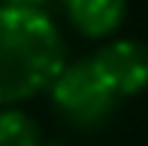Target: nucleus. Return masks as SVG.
Listing matches in <instances>:
<instances>
[{
    "label": "nucleus",
    "instance_id": "nucleus-1",
    "mask_svg": "<svg viewBox=\"0 0 148 146\" xmlns=\"http://www.w3.org/2000/svg\"><path fill=\"white\" fill-rule=\"evenodd\" d=\"M66 43L45 9L0 3V107H18L51 88Z\"/></svg>",
    "mask_w": 148,
    "mask_h": 146
},
{
    "label": "nucleus",
    "instance_id": "nucleus-2",
    "mask_svg": "<svg viewBox=\"0 0 148 146\" xmlns=\"http://www.w3.org/2000/svg\"><path fill=\"white\" fill-rule=\"evenodd\" d=\"M51 107L70 128L76 131H97L112 119L118 101L115 88L109 79L100 73L94 58H79V61H66L64 70L49 88Z\"/></svg>",
    "mask_w": 148,
    "mask_h": 146
},
{
    "label": "nucleus",
    "instance_id": "nucleus-3",
    "mask_svg": "<svg viewBox=\"0 0 148 146\" xmlns=\"http://www.w3.org/2000/svg\"><path fill=\"white\" fill-rule=\"evenodd\" d=\"M94 64L100 67L118 97H136L148 88V46L139 40H109L94 52Z\"/></svg>",
    "mask_w": 148,
    "mask_h": 146
},
{
    "label": "nucleus",
    "instance_id": "nucleus-4",
    "mask_svg": "<svg viewBox=\"0 0 148 146\" xmlns=\"http://www.w3.org/2000/svg\"><path fill=\"white\" fill-rule=\"evenodd\" d=\"M73 31L85 40H106L121 28L127 15V0H60Z\"/></svg>",
    "mask_w": 148,
    "mask_h": 146
},
{
    "label": "nucleus",
    "instance_id": "nucleus-5",
    "mask_svg": "<svg viewBox=\"0 0 148 146\" xmlns=\"http://www.w3.org/2000/svg\"><path fill=\"white\" fill-rule=\"evenodd\" d=\"M0 146H45L36 119L18 107H0Z\"/></svg>",
    "mask_w": 148,
    "mask_h": 146
},
{
    "label": "nucleus",
    "instance_id": "nucleus-6",
    "mask_svg": "<svg viewBox=\"0 0 148 146\" xmlns=\"http://www.w3.org/2000/svg\"><path fill=\"white\" fill-rule=\"evenodd\" d=\"M3 3H9V6H33V9H42L49 0H3Z\"/></svg>",
    "mask_w": 148,
    "mask_h": 146
}]
</instances>
